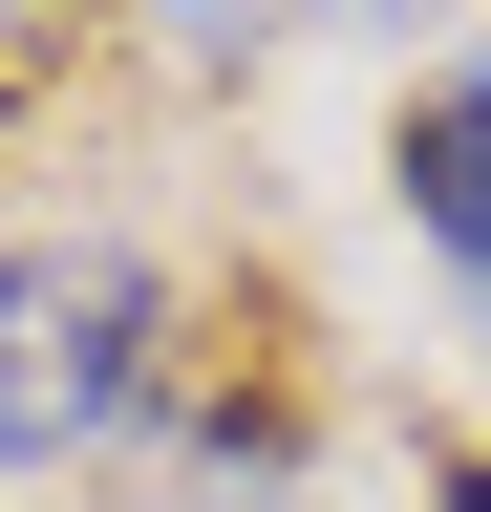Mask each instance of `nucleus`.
Masks as SVG:
<instances>
[{
	"mask_svg": "<svg viewBox=\"0 0 491 512\" xmlns=\"http://www.w3.org/2000/svg\"><path fill=\"white\" fill-rule=\"evenodd\" d=\"M171 384V278L129 235H43L0 256V470H65Z\"/></svg>",
	"mask_w": 491,
	"mask_h": 512,
	"instance_id": "1",
	"label": "nucleus"
},
{
	"mask_svg": "<svg viewBox=\"0 0 491 512\" xmlns=\"http://www.w3.org/2000/svg\"><path fill=\"white\" fill-rule=\"evenodd\" d=\"M385 171H406V235L449 256V278H491V64H449V86L406 107V150H385Z\"/></svg>",
	"mask_w": 491,
	"mask_h": 512,
	"instance_id": "2",
	"label": "nucleus"
},
{
	"mask_svg": "<svg viewBox=\"0 0 491 512\" xmlns=\"http://www.w3.org/2000/svg\"><path fill=\"white\" fill-rule=\"evenodd\" d=\"M171 22H235V0H171Z\"/></svg>",
	"mask_w": 491,
	"mask_h": 512,
	"instance_id": "3",
	"label": "nucleus"
}]
</instances>
